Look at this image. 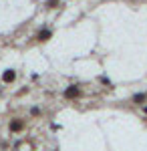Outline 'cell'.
Returning <instances> with one entry per match:
<instances>
[{
	"label": "cell",
	"instance_id": "1",
	"mask_svg": "<svg viewBox=\"0 0 147 151\" xmlns=\"http://www.w3.org/2000/svg\"><path fill=\"white\" fill-rule=\"evenodd\" d=\"M81 95H83V91H81L79 85H68L67 89L63 91V97H65L67 101H75V99H79Z\"/></svg>",
	"mask_w": 147,
	"mask_h": 151
},
{
	"label": "cell",
	"instance_id": "2",
	"mask_svg": "<svg viewBox=\"0 0 147 151\" xmlns=\"http://www.w3.org/2000/svg\"><path fill=\"white\" fill-rule=\"evenodd\" d=\"M24 127H26V123H24L22 119H18V117L8 123V131L10 133H20V131H24Z\"/></svg>",
	"mask_w": 147,
	"mask_h": 151
},
{
	"label": "cell",
	"instance_id": "3",
	"mask_svg": "<svg viewBox=\"0 0 147 151\" xmlns=\"http://www.w3.org/2000/svg\"><path fill=\"white\" fill-rule=\"evenodd\" d=\"M50 38H53V30H50V28H40V30H38V32H36V36H34V40H36V42H46V40H50Z\"/></svg>",
	"mask_w": 147,
	"mask_h": 151
},
{
	"label": "cell",
	"instance_id": "4",
	"mask_svg": "<svg viewBox=\"0 0 147 151\" xmlns=\"http://www.w3.org/2000/svg\"><path fill=\"white\" fill-rule=\"evenodd\" d=\"M131 103H133V105H139V107L147 105V91H139V93H135L133 97H131Z\"/></svg>",
	"mask_w": 147,
	"mask_h": 151
},
{
	"label": "cell",
	"instance_id": "5",
	"mask_svg": "<svg viewBox=\"0 0 147 151\" xmlns=\"http://www.w3.org/2000/svg\"><path fill=\"white\" fill-rule=\"evenodd\" d=\"M16 81V70L14 69H6L2 73V83H6V85H10V83Z\"/></svg>",
	"mask_w": 147,
	"mask_h": 151
},
{
	"label": "cell",
	"instance_id": "6",
	"mask_svg": "<svg viewBox=\"0 0 147 151\" xmlns=\"http://www.w3.org/2000/svg\"><path fill=\"white\" fill-rule=\"evenodd\" d=\"M45 6L48 8V10H53V8L61 6V0H45Z\"/></svg>",
	"mask_w": 147,
	"mask_h": 151
},
{
	"label": "cell",
	"instance_id": "7",
	"mask_svg": "<svg viewBox=\"0 0 147 151\" xmlns=\"http://www.w3.org/2000/svg\"><path fill=\"white\" fill-rule=\"evenodd\" d=\"M101 83H103V85H107V87H113V83L109 81L107 77H101Z\"/></svg>",
	"mask_w": 147,
	"mask_h": 151
},
{
	"label": "cell",
	"instance_id": "8",
	"mask_svg": "<svg viewBox=\"0 0 147 151\" xmlns=\"http://www.w3.org/2000/svg\"><path fill=\"white\" fill-rule=\"evenodd\" d=\"M30 115H40V109H38V107H32V109H30Z\"/></svg>",
	"mask_w": 147,
	"mask_h": 151
},
{
	"label": "cell",
	"instance_id": "9",
	"mask_svg": "<svg viewBox=\"0 0 147 151\" xmlns=\"http://www.w3.org/2000/svg\"><path fill=\"white\" fill-rule=\"evenodd\" d=\"M143 113H145V115H147V105H143Z\"/></svg>",
	"mask_w": 147,
	"mask_h": 151
},
{
	"label": "cell",
	"instance_id": "10",
	"mask_svg": "<svg viewBox=\"0 0 147 151\" xmlns=\"http://www.w3.org/2000/svg\"><path fill=\"white\" fill-rule=\"evenodd\" d=\"M55 151H58V149H55Z\"/></svg>",
	"mask_w": 147,
	"mask_h": 151
}]
</instances>
